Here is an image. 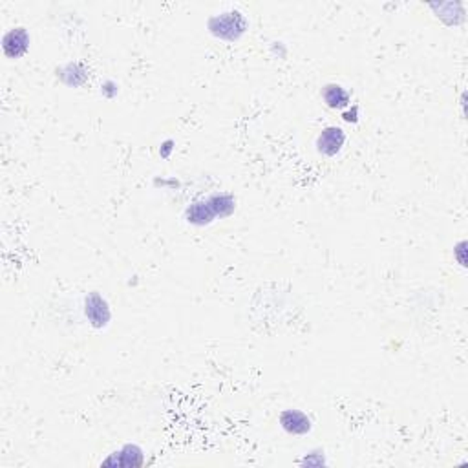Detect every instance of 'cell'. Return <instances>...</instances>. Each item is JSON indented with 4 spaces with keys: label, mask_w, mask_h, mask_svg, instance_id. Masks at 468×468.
Returning a JSON list of instances; mask_svg holds the SVG:
<instances>
[{
    "label": "cell",
    "mask_w": 468,
    "mask_h": 468,
    "mask_svg": "<svg viewBox=\"0 0 468 468\" xmlns=\"http://www.w3.org/2000/svg\"><path fill=\"white\" fill-rule=\"evenodd\" d=\"M185 220L191 225L205 227L216 220V213H214V208L211 207L208 200L205 198V200L194 201V204H191L185 208Z\"/></svg>",
    "instance_id": "52a82bcc"
},
{
    "label": "cell",
    "mask_w": 468,
    "mask_h": 468,
    "mask_svg": "<svg viewBox=\"0 0 468 468\" xmlns=\"http://www.w3.org/2000/svg\"><path fill=\"white\" fill-rule=\"evenodd\" d=\"M278 420H280V426L289 435H306L313 428L311 419L303 412H300V410H295V408L284 410L280 417H278Z\"/></svg>",
    "instance_id": "8992f818"
},
{
    "label": "cell",
    "mask_w": 468,
    "mask_h": 468,
    "mask_svg": "<svg viewBox=\"0 0 468 468\" xmlns=\"http://www.w3.org/2000/svg\"><path fill=\"white\" fill-rule=\"evenodd\" d=\"M145 454L138 445H125L119 450L112 452L101 467H143Z\"/></svg>",
    "instance_id": "5b68a950"
},
{
    "label": "cell",
    "mask_w": 468,
    "mask_h": 468,
    "mask_svg": "<svg viewBox=\"0 0 468 468\" xmlns=\"http://www.w3.org/2000/svg\"><path fill=\"white\" fill-rule=\"evenodd\" d=\"M247 18L243 17L240 11H236V9L214 15V17H211V21H208V30H211V33H213L216 39L227 40V43H234V40L242 39L243 33L247 31Z\"/></svg>",
    "instance_id": "6da1fadb"
},
{
    "label": "cell",
    "mask_w": 468,
    "mask_h": 468,
    "mask_svg": "<svg viewBox=\"0 0 468 468\" xmlns=\"http://www.w3.org/2000/svg\"><path fill=\"white\" fill-rule=\"evenodd\" d=\"M342 119L346 123H357V121H359V106H357V104H353V108L342 113Z\"/></svg>",
    "instance_id": "4fadbf2b"
},
{
    "label": "cell",
    "mask_w": 468,
    "mask_h": 468,
    "mask_svg": "<svg viewBox=\"0 0 468 468\" xmlns=\"http://www.w3.org/2000/svg\"><path fill=\"white\" fill-rule=\"evenodd\" d=\"M84 317L90 322L91 328L96 330H103L106 328L112 318V309H110V303L106 302V299L99 295V293H90V295L84 299Z\"/></svg>",
    "instance_id": "7a4b0ae2"
},
{
    "label": "cell",
    "mask_w": 468,
    "mask_h": 468,
    "mask_svg": "<svg viewBox=\"0 0 468 468\" xmlns=\"http://www.w3.org/2000/svg\"><path fill=\"white\" fill-rule=\"evenodd\" d=\"M172 145H174L172 139H169V141H165V143H163V147H161V150H160L161 157H169L170 156V152L174 150Z\"/></svg>",
    "instance_id": "5bb4252c"
},
{
    "label": "cell",
    "mask_w": 468,
    "mask_h": 468,
    "mask_svg": "<svg viewBox=\"0 0 468 468\" xmlns=\"http://www.w3.org/2000/svg\"><path fill=\"white\" fill-rule=\"evenodd\" d=\"M322 99L331 110H344L351 104V94L342 84L330 83L322 88Z\"/></svg>",
    "instance_id": "ba28073f"
},
{
    "label": "cell",
    "mask_w": 468,
    "mask_h": 468,
    "mask_svg": "<svg viewBox=\"0 0 468 468\" xmlns=\"http://www.w3.org/2000/svg\"><path fill=\"white\" fill-rule=\"evenodd\" d=\"M30 43L31 39L26 28H11L2 37V52L8 59H21L30 50Z\"/></svg>",
    "instance_id": "277c9868"
},
{
    "label": "cell",
    "mask_w": 468,
    "mask_h": 468,
    "mask_svg": "<svg viewBox=\"0 0 468 468\" xmlns=\"http://www.w3.org/2000/svg\"><path fill=\"white\" fill-rule=\"evenodd\" d=\"M317 152L324 157H335L346 145V132L340 126H325L317 138Z\"/></svg>",
    "instance_id": "3957f363"
},
{
    "label": "cell",
    "mask_w": 468,
    "mask_h": 468,
    "mask_svg": "<svg viewBox=\"0 0 468 468\" xmlns=\"http://www.w3.org/2000/svg\"><path fill=\"white\" fill-rule=\"evenodd\" d=\"M103 96H106L108 99H113L117 96V84L113 81H106L103 84Z\"/></svg>",
    "instance_id": "7c38bea8"
},
{
    "label": "cell",
    "mask_w": 468,
    "mask_h": 468,
    "mask_svg": "<svg viewBox=\"0 0 468 468\" xmlns=\"http://www.w3.org/2000/svg\"><path fill=\"white\" fill-rule=\"evenodd\" d=\"M57 75L61 77V81L66 87L79 88L88 81V72L81 62H68V65L57 69Z\"/></svg>",
    "instance_id": "9c48e42d"
},
{
    "label": "cell",
    "mask_w": 468,
    "mask_h": 468,
    "mask_svg": "<svg viewBox=\"0 0 468 468\" xmlns=\"http://www.w3.org/2000/svg\"><path fill=\"white\" fill-rule=\"evenodd\" d=\"M211 207L214 208L216 218H227L234 213L236 208V200H234L233 194H227V192H221V194H213L207 198Z\"/></svg>",
    "instance_id": "30bf717a"
},
{
    "label": "cell",
    "mask_w": 468,
    "mask_h": 468,
    "mask_svg": "<svg viewBox=\"0 0 468 468\" xmlns=\"http://www.w3.org/2000/svg\"><path fill=\"white\" fill-rule=\"evenodd\" d=\"M300 464L302 467H322V464H325V459H324V452H318V454H306L303 455V459L300 461Z\"/></svg>",
    "instance_id": "8fae6325"
},
{
    "label": "cell",
    "mask_w": 468,
    "mask_h": 468,
    "mask_svg": "<svg viewBox=\"0 0 468 468\" xmlns=\"http://www.w3.org/2000/svg\"><path fill=\"white\" fill-rule=\"evenodd\" d=\"M464 242H461L459 243V247H457V251H459V264L461 265H467V264H464V258H463V251H464Z\"/></svg>",
    "instance_id": "9a60e30c"
}]
</instances>
